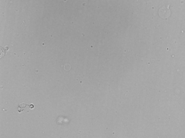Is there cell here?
Returning <instances> with one entry per match:
<instances>
[{
  "instance_id": "6da1fadb",
  "label": "cell",
  "mask_w": 185,
  "mask_h": 138,
  "mask_svg": "<svg viewBox=\"0 0 185 138\" xmlns=\"http://www.w3.org/2000/svg\"><path fill=\"white\" fill-rule=\"evenodd\" d=\"M26 105L29 106L28 105L26 104L25 103H22L21 104L19 105L17 108L18 111H19V112L21 113L23 111L24 109L26 108Z\"/></svg>"
}]
</instances>
